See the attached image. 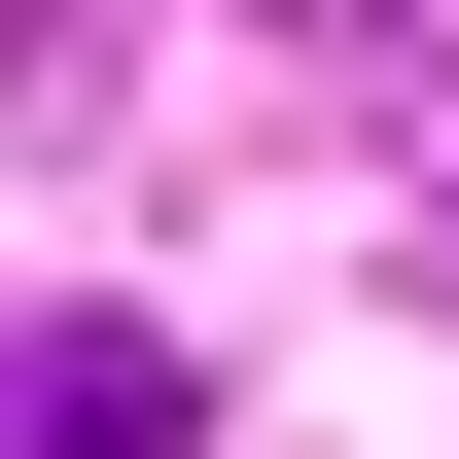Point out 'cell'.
<instances>
[{
    "label": "cell",
    "instance_id": "1",
    "mask_svg": "<svg viewBox=\"0 0 459 459\" xmlns=\"http://www.w3.org/2000/svg\"><path fill=\"white\" fill-rule=\"evenodd\" d=\"M212 389H177V318H36L0 353V459H177Z\"/></svg>",
    "mask_w": 459,
    "mask_h": 459
},
{
    "label": "cell",
    "instance_id": "2",
    "mask_svg": "<svg viewBox=\"0 0 459 459\" xmlns=\"http://www.w3.org/2000/svg\"><path fill=\"white\" fill-rule=\"evenodd\" d=\"M0 107H71V0H0Z\"/></svg>",
    "mask_w": 459,
    "mask_h": 459
}]
</instances>
